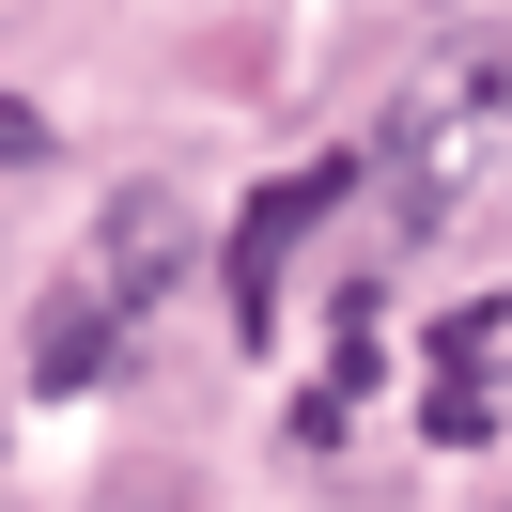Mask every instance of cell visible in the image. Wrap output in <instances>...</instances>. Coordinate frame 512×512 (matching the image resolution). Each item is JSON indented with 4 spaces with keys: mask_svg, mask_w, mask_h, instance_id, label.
<instances>
[{
    "mask_svg": "<svg viewBox=\"0 0 512 512\" xmlns=\"http://www.w3.org/2000/svg\"><path fill=\"white\" fill-rule=\"evenodd\" d=\"M47 156H63V140H47V109H16V94H0V171H47Z\"/></svg>",
    "mask_w": 512,
    "mask_h": 512,
    "instance_id": "obj_3",
    "label": "cell"
},
{
    "mask_svg": "<svg viewBox=\"0 0 512 512\" xmlns=\"http://www.w3.org/2000/svg\"><path fill=\"white\" fill-rule=\"evenodd\" d=\"M171 264H187V202H171V187H125V202H109V249L78 264V280H63V311L32 326V388H94L109 357H125V326L156 311V280H171Z\"/></svg>",
    "mask_w": 512,
    "mask_h": 512,
    "instance_id": "obj_1",
    "label": "cell"
},
{
    "mask_svg": "<svg viewBox=\"0 0 512 512\" xmlns=\"http://www.w3.org/2000/svg\"><path fill=\"white\" fill-rule=\"evenodd\" d=\"M342 202H357V156H295L280 187H249V202H233V233H218V311H233V342H264V326H280L295 249H311Z\"/></svg>",
    "mask_w": 512,
    "mask_h": 512,
    "instance_id": "obj_2",
    "label": "cell"
}]
</instances>
